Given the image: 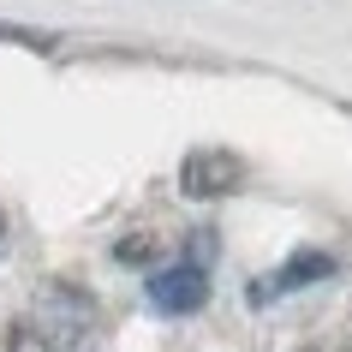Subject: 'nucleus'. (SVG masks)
I'll return each instance as SVG.
<instances>
[{"label":"nucleus","mask_w":352,"mask_h":352,"mask_svg":"<svg viewBox=\"0 0 352 352\" xmlns=\"http://www.w3.org/2000/svg\"><path fill=\"white\" fill-rule=\"evenodd\" d=\"M329 275H334V257H329V251H293L275 275H263L257 287H251V305H269V298H280V293L316 287V280H329Z\"/></svg>","instance_id":"obj_4"},{"label":"nucleus","mask_w":352,"mask_h":352,"mask_svg":"<svg viewBox=\"0 0 352 352\" xmlns=\"http://www.w3.org/2000/svg\"><path fill=\"white\" fill-rule=\"evenodd\" d=\"M245 186V162L233 149H191L186 167H179V191L209 204V197H227V191Z\"/></svg>","instance_id":"obj_2"},{"label":"nucleus","mask_w":352,"mask_h":352,"mask_svg":"<svg viewBox=\"0 0 352 352\" xmlns=\"http://www.w3.org/2000/svg\"><path fill=\"white\" fill-rule=\"evenodd\" d=\"M84 322H90V298H84V293H66V287H54V293L42 298V311L19 322V334H12V352H66L78 334H84Z\"/></svg>","instance_id":"obj_1"},{"label":"nucleus","mask_w":352,"mask_h":352,"mask_svg":"<svg viewBox=\"0 0 352 352\" xmlns=\"http://www.w3.org/2000/svg\"><path fill=\"white\" fill-rule=\"evenodd\" d=\"M144 293L162 316H191V311H204V298H209V275H204V263H167V269L149 275Z\"/></svg>","instance_id":"obj_3"},{"label":"nucleus","mask_w":352,"mask_h":352,"mask_svg":"<svg viewBox=\"0 0 352 352\" xmlns=\"http://www.w3.org/2000/svg\"><path fill=\"white\" fill-rule=\"evenodd\" d=\"M149 251H155L149 239H126L120 245V263H149Z\"/></svg>","instance_id":"obj_5"}]
</instances>
